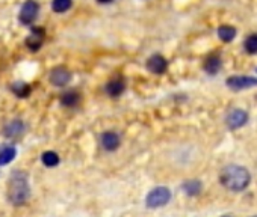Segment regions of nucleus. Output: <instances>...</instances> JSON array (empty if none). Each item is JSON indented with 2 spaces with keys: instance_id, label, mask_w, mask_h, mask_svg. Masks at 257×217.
Masks as SVG:
<instances>
[{
  "instance_id": "1",
  "label": "nucleus",
  "mask_w": 257,
  "mask_h": 217,
  "mask_svg": "<svg viewBox=\"0 0 257 217\" xmlns=\"http://www.w3.org/2000/svg\"><path fill=\"white\" fill-rule=\"evenodd\" d=\"M251 175L246 168L239 164L225 166L219 174V182L231 192H242L249 186Z\"/></svg>"
},
{
  "instance_id": "2",
  "label": "nucleus",
  "mask_w": 257,
  "mask_h": 217,
  "mask_svg": "<svg viewBox=\"0 0 257 217\" xmlns=\"http://www.w3.org/2000/svg\"><path fill=\"white\" fill-rule=\"evenodd\" d=\"M31 196L29 180L25 172H14L8 182V199L14 205H23Z\"/></svg>"
},
{
  "instance_id": "3",
  "label": "nucleus",
  "mask_w": 257,
  "mask_h": 217,
  "mask_svg": "<svg viewBox=\"0 0 257 217\" xmlns=\"http://www.w3.org/2000/svg\"><path fill=\"white\" fill-rule=\"evenodd\" d=\"M171 200V190L168 187H155L146 198V205L149 208H159Z\"/></svg>"
},
{
  "instance_id": "4",
  "label": "nucleus",
  "mask_w": 257,
  "mask_h": 217,
  "mask_svg": "<svg viewBox=\"0 0 257 217\" xmlns=\"http://www.w3.org/2000/svg\"><path fill=\"white\" fill-rule=\"evenodd\" d=\"M38 11H40L38 4L34 2V0H28V2H25V5L22 6L19 18L23 24H32L38 17Z\"/></svg>"
},
{
  "instance_id": "5",
  "label": "nucleus",
  "mask_w": 257,
  "mask_h": 217,
  "mask_svg": "<svg viewBox=\"0 0 257 217\" xmlns=\"http://www.w3.org/2000/svg\"><path fill=\"white\" fill-rule=\"evenodd\" d=\"M227 86L233 90H242V89H248L257 84V78L255 77H249V76H231L227 78Z\"/></svg>"
},
{
  "instance_id": "6",
  "label": "nucleus",
  "mask_w": 257,
  "mask_h": 217,
  "mask_svg": "<svg viewBox=\"0 0 257 217\" xmlns=\"http://www.w3.org/2000/svg\"><path fill=\"white\" fill-rule=\"evenodd\" d=\"M248 121V114L245 110H242V108H234V110H231L227 118H225V122H227V127L230 130H237L240 127H243Z\"/></svg>"
},
{
  "instance_id": "7",
  "label": "nucleus",
  "mask_w": 257,
  "mask_h": 217,
  "mask_svg": "<svg viewBox=\"0 0 257 217\" xmlns=\"http://www.w3.org/2000/svg\"><path fill=\"white\" fill-rule=\"evenodd\" d=\"M49 80H50V83L53 86H65L71 80V72L67 68H64V66H58V68H55L50 72Z\"/></svg>"
},
{
  "instance_id": "8",
  "label": "nucleus",
  "mask_w": 257,
  "mask_h": 217,
  "mask_svg": "<svg viewBox=\"0 0 257 217\" xmlns=\"http://www.w3.org/2000/svg\"><path fill=\"white\" fill-rule=\"evenodd\" d=\"M168 68L167 59L162 54H153L147 60V70L153 74H164Z\"/></svg>"
},
{
  "instance_id": "9",
  "label": "nucleus",
  "mask_w": 257,
  "mask_h": 217,
  "mask_svg": "<svg viewBox=\"0 0 257 217\" xmlns=\"http://www.w3.org/2000/svg\"><path fill=\"white\" fill-rule=\"evenodd\" d=\"M44 36H46V34L41 28H34L31 35L26 38V46L29 47V50H32V52L40 50L44 42Z\"/></svg>"
},
{
  "instance_id": "10",
  "label": "nucleus",
  "mask_w": 257,
  "mask_h": 217,
  "mask_svg": "<svg viewBox=\"0 0 257 217\" xmlns=\"http://www.w3.org/2000/svg\"><path fill=\"white\" fill-rule=\"evenodd\" d=\"M119 136L115 132H104L101 134V146L106 151H115L119 148Z\"/></svg>"
},
{
  "instance_id": "11",
  "label": "nucleus",
  "mask_w": 257,
  "mask_h": 217,
  "mask_svg": "<svg viewBox=\"0 0 257 217\" xmlns=\"http://www.w3.org/2000/svg\"><path fill=\"white\" fill-rule=\"evenodd\" d=\"M124 89H125L124 80L119 78V77L112 78V80L106 84V92H107V95H110V96H113V98L119 96V95L124 92Z\"/></svg>"
},
{
  "instance_id": "12",
  "label": "nucleus",
  "mask_w": 257,
  "mask_h": 217,
  "mask_svg": "<svg viewBox=\"0 0 257 217\" xmlns=\"http://www.w3.org/2000/svg\"><path fill=\"white\" fill-rule=\"evenodd\" d=\"M203 66H204V71H206L207 74L215 76V74L219 71V68H221V58H219L218 54H210V56L206 58Z\"/></svg>"
},
{
  "instance_id": "13",
  "label": "nucleus",
  "mask_w": 257,
  "mask_h": 217,
  "mask_svg": "<svg viewBox=\"0 0 257 217\" xmlns=\"http://www.w3.org/2000/svg\"><path fill=\"white\" fill-rule=\"evenodd\" d=\"M182 188H183V192H185L188 196H197V194L201 193L203 184H201L200 180H188V181H185V182L182 184Z\"/></svg>"
},
{
  "instance_id": "14",
  "label": "nucleus",
  "mask_w": 257,
  "mask_h": 217,
  "mask_svg": "<svg viewBox=\"0 0 257 217\" xmlns=\"http://www.w3.org/2000/svg\"><path fill=\"white\" fill-rule=\"evenodd\" d=\"M17 156V150L14 146H7L0 151V166H5L8 163H11Z\"/></svg>"
},
{
  "instance_id": "15",
  "label": "nucleus",
  "mask_w": 257,
  "mask_h": 217,
  "mask_svg": "<svg viewBox=\"0 0 257 217\" xmlns=\"http://www.w3.org/2000/svg\"><path fill=\"white\" fill-rule=\"evenodd\" d=\"M218 36H219L221 41L230 42V41H233L234 36H236V29L231 28V26H225V24H224V26H221V28L218 29Z\"/></svg>"
},
{
  "instance_id": "16",
  "label": "nucleus",
  "mask_w": 257,
  "mask_h": 217,
  "mask_svg": "<svg viewBox=\"0 0 257 217\" xmlns=\"http://www.w3.org/2000/svg\"><path fill=\"white\" fill-rule=\"evenodd\" d=\"M23 130H25V127L20 121H13L5 127V136L16 138V136H20L23 133Z\"/></svg>"
},
{
  "instance_id": "17",
  "label": "nucleus",
  "mask_w": 257,
  "mask_h": 217,
  "mask_svg": "<svg viewBox=\"0 0 257 217\" xmlns=\"http://www.w3.org/2000/svg\"><path fill=\"white\" fill-rule=\"evenodd\" d=\"M41 160H43L44 166H47V168H53V166L59 164V156L53 151H46L41 156Z\"/></svg>"
},
{
  "instance_id": "18",
  "label": "nucleus",
  "mask_w": 257,
  "mask_h": 217,
  "mask_svg": "<svg viewBox=\"0 0 257 217\" xmlns=\"http://www.w3.org/2000/svg\"><path fill=\"white\" fill-rule=\"evenodd\" d=\"M79 100H80L79 94H77V92H74V90H71V92H67V94H64V95H62L61 102H62L64 106L73 107V106H76V104L79 102Z\"/></svg>"
},
{
  "instance_id": "19",
  "label": "nucleus",
  "mask_w": 257,
  "mask_h": 217,
  "mask_svg": "<svg viewBox=\"0 0 257 217\" xmlns=\"http://www.w3.org/2000/svg\"><path fill=\"white\" fill-rule=\"evenodd\" d=\"M71 4H73L71 0H53L52 8H53L55 12L62 14V12H65V11H68L71 8Z\"/></svg>"
},
{
  "instance_id": "20",
  "label": "nucleus",
  "mask_w": 257,
  "mask_h": 217,
  "mask_svg": "<svg viewBox=\"0 0 257 217\" xmlns=\"http://www.w3.org/2000/svg\"><path fill=\"white\" fill-rule=\"evenodd\" d=\"M11 89H13V92H14L17 96H22V98L28 96L29 92H31V86H29L28 83H14Z\"/></svg>"
},
{
  "instance_id": "21",
  "label": "nucleus",
  "mask_w": 257,
  "mask_h": 217,
  "mask_svg": "<svg viewBox=\"0 0 257 217\" xmlns=\"http://www.w3.org/2000/svg\"><path fill=\"white\" fill-rule=\"evenodd\" d=\"M245 52L249 54H257V34H252L245 40Z\"/></svg>"
},
{
  "instance_id": "22",
  "label": "nucleus",
  "mask_w": 257,
  "mask_h": 217,
  "mask_svg": "<svg viewBox=\"0 0 257 217\" xmlns=\"http://www.w3.org/2000/svg\"><path fill=\"white\" fill-rule=\"evenodd\" d=\"M98 4H109V2H112V0H97Z\"/></svg>"
},
{
  "instance_id": "23",
  "label": "nucleus",
  "mask_w": 257,
  "mask_h": 217,
  "mask_svg": "<svg viewBox=\"0 0 257 217\" xmlns=\"http://www.w3.org/2000/svg\"><path fill=\"white\" fill-rule=\"evenodd\" d=\"M224 217H228V216H224Z\"/></svg>"
},
{
  "instance_id": "24",
  "label": "nucleus",
  "mask_w": 257,
  "mask_h": 217,
  "mask_svg": "<svg viewBox=\"0 0 257 217\" xmlns=\"http://www.w3.org/2000/svg\"><path fill=\"white\" fill-rule=\"evenodd\" d=\"M255 217H257V216H255Z\"/></svg>"
}]
</instances>
